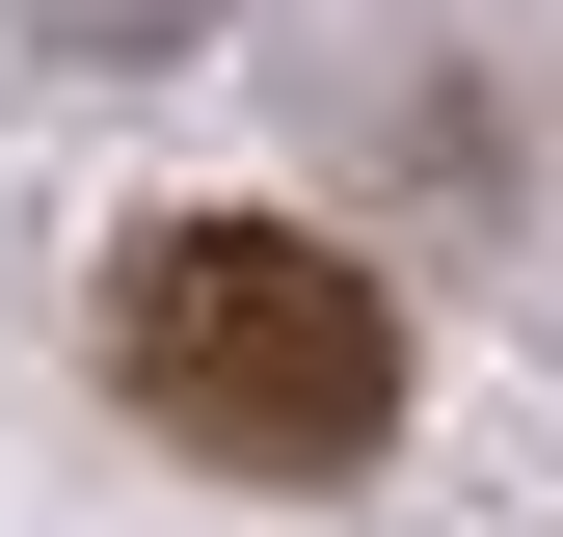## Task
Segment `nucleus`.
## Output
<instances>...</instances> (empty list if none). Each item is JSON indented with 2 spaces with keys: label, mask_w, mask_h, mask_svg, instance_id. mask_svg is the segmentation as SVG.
<instances>
[{
  "label": "nucleus",
  "mask_w": 563,
  "mask_h": 537,
  "mask_svg": "<svg viewBox=\"0 0 563 537\" xmlns=\"http://www.w3.org/2000/svg\"><path fill=\"white\" fill-rule=\"evenodd\" d=\"M108 376L162 457H216V484H349V457L402 430V296L296 216H162L108 268Z\"/></svg>",
  "instance_id": "obj_1"
}]
</instances>
